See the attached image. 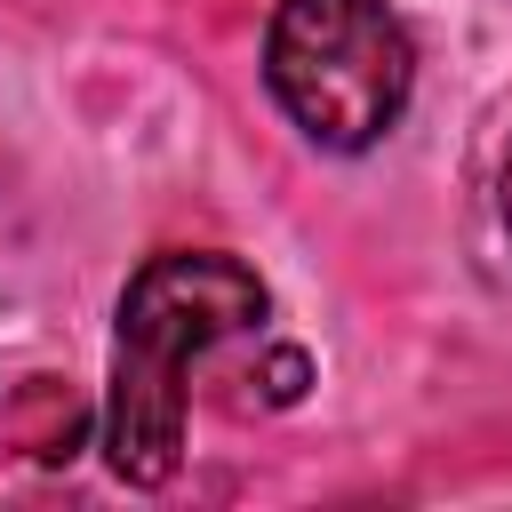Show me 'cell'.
Returning <instances> with one entry per match:
<instances>
[{"mask_svg": "<svg viewBox=\"0 0 512 512\" xmlns=\"http://www.w3.org/2000/svg\"><path fill=\"white\" fill-rule=\"evenodd\" d=\"M504 232H512V152H504Z\"/></svg>", "mask_w": 512, "mask_h": 512, "instance_id": "cell-4", "label": "cell"}, {"mask_svg": "<svg viewBox=\"0 0 512 512\" xmlns=\"http://www.w3.org/2000/svg\"><path fill=\"white\" fill-rule=\"evenodd\" d=\"M264 320V280L224 248L152 256L112 328V392H104V456L120 480L160 488L184 464V384L192 360Z\"/></svg>", "mask_w": 512, "mask_h": 512, "instance_id": "cell-1", "label": "cell"}, {"mask_svg": "<svg viewBox=\"0 0 512 512\" xmlns=\"http://www.w3.org/2000/svg\"><path fill=\"white\" fill-rule=\"evenodd\" d=\"M264 392H272V400H296V392H304V352H272Z\"/></svg>", "mask_w": 512, "mask_h": 512, "instance_id": "cell-3", "label": "cell"}, {"mask_svg": "<svg viewBox=\"0 0 512 512\" xmlns=\"http://www.w3.org/2000/svg\"><path fill=\"white\" fill-rule=\"evenodd\" d=\"M264 88L320 152H368L416 88L408 24L384 0H280L264 32Z\"/></svg>", "mask_w": 512, "mask_h": 512, "instance_id": "cell-2", "label": "cell"}]
</instances>
